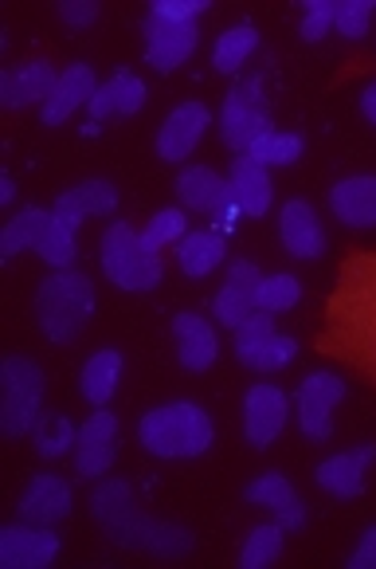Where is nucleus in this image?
<instances>
[{
    "mask_svg": "<svg viewBox=\"0 0 376 569\" xmlns=\"http://www.w3.org/2000/svg\"><path fill=\"white\" fill-rule=\"evenodd\" d=\"M334 20H337V0H306V4H302L298 36L306 43L326 40V32L334 28Z\"/></svg>",
    "mask_w": 376,
    "mask_h": 569,
    "instance_id": "nucleus-38",
    "label": "nucleus"
},
{
    "mask_svg": "<svg viewBox=\"0 0 376 569\" xmlns=\"http://www.w3.org/2000/svg\"><path fill=\"white\" fill-rule=\"evenodd\" d=\"M189 232V212L184 209H157L150 217V224L142 228V240L145 248L153 251H165V248H176Z\"/></svg>",
    "mask_w": 376,
    "mask_h": 569,
    "instance_id": "nucleus-37",
    "label": "nucleus"
},
{
    "mask_svg": "<svg viewBox=\"0 0 376 569\" xmlns=\"http://www.w3.org/2000/svg\"><path fill=\"white\" fill-rule=\"evenodd\" d=\"M329 212L345 228H376V173L345 177L329 189Z\"/></svg>",
    "mask_w": 376,
    "mask_h": 569,
    "instance_id": "nucleus-26",
    "label": "nucleus"
},
{
    "mask_svg": "<svg viewBox=\"0 0 376 569\" xmlns=\"http://www.w3.org/2000/svg\"><path fill=\"white\" fill-rule=\"evenodd\" d=\"M99 130H102L99 122H87V126H83V134H87V138H99Z\"/></svg>",
    "mask_w": 376,
    "mask_h": 569,
    "instance_id": "nucleus-47",
    "label": "nucleus"
},
{
    "mask_svg": "<svg viewBox=\"0 0 376 569\" xmlns=\"http://www.w3.org/2000/svg\"><path fill=\"white\" fill-rule=\"evenodd\" d=\"M243 499L255 502V507H267L278 527H286V535H298L306 527V502H302L298 487L283 471H263L260 479H251L243 487Z\"/></svg>",
    "mask_w": 376,
    "mask_h": 569,
    "instance_id": "nucleus-16",
    "label": "nucleus"
},
{
    "mask_svg": "<svg viewBox=\"0 0 376 569\" xmlns=\"http://www.w3.org/2000/svg\"><path fill=\"white\" fill-rule=\"evenodd\" d=\"M240 217H243V212L235 209V204H227V209H220L216 217H212V224H216V232H232L235 220H240Z\"/></svg>",
    "mask_w": 376,
    "mask_h": 569,
    "instance_id": "nucleus-45",
    "label": "nucleus"
},
{
    "mask_svg": "<svg viewBox=\"0 0 376 569\" xmlns=\"http://www.w3.org/2000/svg\"><path fill=\"white\" fill-rule=\"evenodd\" d=\"M94 283L75 268L51 271L35 291V327L43 330L48 342H75L94 319Z\"/></svg>",
    "mask_w": 376,
    "mask_h": 569,
    "instance_id": "nucleus-4",
    "label": "nucleus"
},
{
    "mask_svg": "<svg viewBox=\"0 0 376 569\" xmlns=\"http://www.w3.org/2000/svg\"><path fill=\"white\" fill-rule=\"evenodd\" d=\"M209 12V0H153L150 17L173 20V24H196Z\"/></svg>",
    "mask_w": 376,
    "mask_h": 569,
    "instance_id": "nucleus-40",
    "label": "nucleus"
},
{
    "mask_svg": "<svg viewBox=\"0 0 376 569\" xmlns=\"http://www.w3.org/2000/svg\"><path fill=\"white\" fill-rule=\"evenodd\" d=\"M173 342H176V361L189 373H204V369L216 366L220 335L212 327V319H204L196 310H181L173 319Z\"/></svg>",
    "mask_w": 376,
    "mask_h": 569,
    "instance_id": "nucleus-20",
    "label": "nucleus"
},
{
    "mask_svg": "<svg viewBox=\"0 0 376 569\" xmlns=\"http://www.w3.org/2000/svg\"><path fill=\"white\" fill-rule=\"evenodd\" d=\"M94 91H99V83H94V68H87V63H71V68L59 71V83L51 87L48 102L40 107V122L43 126H63L79 107H87V102L94 99Z\"/></svg>",
    "mask_w": 376,
    "mask_h": 569,
    "instance_id": "nucleus-23",
    "label": "nucleus"
},
{
    "mask_svg": "<svg viewBox=\"0 0 376 569\" xmlns=\"http://www.w3.org/2000/svg\"><path fill=\"white\" fill-rule=\"evenodd\" d=\"M35 256H40L43 263H51L55 271L71 268L75 256H79V228H71V224H63V220L51 217V224H48V232H43Z\"/></svg>",
    "mask_w": 376,
    "mask_h": 569,
    "instance_id": "nucleus-35",
    "label": "nucleus"
},
{
    "mask_svg": "<svg viewBox=\"0 0 376 569\" xmlns=\"http://www.w3.org/2000/svg\"><path fill=\"white\" fill-rule=\"evenodd\" d=\"M118 209V189L106 177H91V181L71 184L68 193H59L51 204V217L63 220V224L79 228L87 217H110Z\"/></svg>",
    "mask_w": 376,
    "mask_h": 569,
    "instance_id": "nucleus-21",
    "label": "nucleus"
},
{
    "mask_svg": "<svg viewBox=\"0 0 376 569\" xmlns=\"http://www.w3.org/2000/svg\"><path fill=\"white\" fill-rule=\"evenodd\" d=\"M32 440H35V452H40L43 460H59L63 452H75L79 428L71 425L63 412H48V417L35 425Z\"/></svg>",
    "mask_w": 376,
    "mask_h": 569,
    "instance_id": "nucleus-33",
    "label": "nucleus"
},
{
    "mask_svg": "<svg viewBox=\"0 0 376 569\" xmlns=\"http://www.w3.org/2000/svg\"><path fill=\"white\" fill-rule=\"evenodd\" d=\"M75 476L79 479H99L110 476L118 460V417L106 409H94L91 417L79 425V440H75Z\"/></svg>",
    "mask_w": 376,
    "mask_h": 569,
    "instance_id": "nucleus-10",
    "label": "nucleus"
},
{
    "mask_svg": "<svg viewBox=\"0 0 376 569\" xmlns=\"http://www.w3.org/2000/svg\"><path fill=\"white\" fill-rule=\"evenodd\" d=\"M227 193L243 217H267L275 204V184H271L267 166L251 161L247 153H240L227 169Z\"/></svg>",
    "mask_w": 376,
    "mask_h": 569,
    "instance_id": "nucleus-22",
    "label": "nucleus"
},
{
    "mask_svg": "<svg viewBox=\"0 0 376 569\" xmlns=\"http://www.w3.org/2000/svg\"><path fill=\"white\" fill-rule=\"evenodd\" d=\"M291 420V397L275 381H255L243 397V436L251 448H271Z\"/></svg>",
    "mask_w": 376,
    "mask_h": 569,
    "instance_id": "nucleus-9",
    "label": "nucleus"
},
{
    "mask_svg": "<svg viewBox=\"0 0 376 569\" xmlns=\"http://www.w3.org/2000/svg\"><path fill=\"white\" fill-rule=\"evenodd\" d=\"M278 240L294 260H322L326 256V224L318 209L306 201H286L278 209Z\"/></svg>",
    "mask_w": 376,
    "mask_h": 569,
    "instance_id": "nucleus-19",
    "label": "nucleus"
},
{
    "mask_svg": "<svg viewBox=\"0 0 376 569\" xmlns=\"http://www.w3.org/2000/svg\"><path fill=\"white\" fill-rule=\"evenodd\" d=\"M63 550V538L40 522H12L0 530V566L4 569H48Z\"/></svg>",
    "mask_w": 376,
    "mask_h": 569,
    "instance_id": "nucleus-11",
    "label": "nucleus"
},
{
    "mask_svg": "<svg viewBox=\"0 0 376 569\" xmlns=\"http://www.w3.org/2000/svg\"><path fill=\"white\" fill-rule=\"evenodd\" d=\"M145 59H150V68H157L161 76L176 71L184 59L193 56L201 48V24H173V20H161L145 12Z\"/></svg>",
    "mask_w": 376,
    "mask_h": 569,
    "instance_id": "nucleus-13",
    "label": "nucleus"
},
{
    "mask_svg": "<svg viewBox=\"0 0 376 569\" xmlns=\"http://www.w3.org/2000/svg\"><path fill=\"white\" fill-rule=\"evenodd\" d=\"M145 99H150L145 79L134 76V71H118L106 83H99V91L87 102V110H91V122H102V118H130L145 107Z\"/></svg>",
    "mask_w": 376,
    "mask_h": 569,
    "instance_id": "nucleus-25",
    "label": "nucleus"
},
{
    "mask_svg": "<svg viewBox=\"0 0 376 569\" xmlns=\"http://www.w3.org/2000/svg\"><path fill=\"white\" fill-rule=\"evenodd\" d=\"M271 110L263 99V76L240 79L232 91L224 94V110H220V138L227 150L247 153L263 134H271Z\"/></svg>",
    "mask_w": 376,
    "mask_h": 569,
    "instance_id": "nucleus-7",
    "label": "nucleus"
},
{
    "mask_svg": "<svg viewBox=\"0 0 376 569\" xmlns=\"http://www.w3.org/2000/svg\"><path fill=\"white\" fill-rule=\"evenodd\" d=\"M286 550V527L278 522H263V527H251L243 535L240 546V569H267L283 558Z\"/></svg>",
    "mask_w": 376,
    "mask_h": 569,
    "instance_id": "nucleus-31",
    "label": "nucleus"
},
{
    "mask_svg": "<svg viewBox=\"0 0 376 569\" xmlns=\"http://www.w3.org/2000/svg\"><path fill=\"white\" fill-rule=\"evenodd\" d=\"M173 256H176V268H181L184 276L204 279V276H212V271H220L227 248H224V236L220 232L196 228V232H184V240L173 248Z\"/></svg>",
    "mask_w": 376,
    "mask_h": 569,
    "instance_id": "nucleus-28",
    "label": "nucleus"
},
{
    "mask_svg": "<svg viewBox=\"0 0 376 569\" xmlns=\"http://www.w3.org/2000/svg\"><path fill=\"white\" fill-rule=\"evenodd\" d=\"M48 224H51V209L24 204V209L4 224V236H0V260H12V256H20V251H28V248L35 251L43 240V232H48Z\"/></svg>",
    "mask_w": 376,
    "mask_h": 569,
    "instance_id": "nucleus-30",
    "label": "nucleus"
},
{
    "mask_svg": "<svg viewBox=\"0 0 376 569\" xmlns=\"http://www.w3.org/2000/svg\"><path fill=\"white\" fill-rule=\"evenodd\" d=\"M0 386H4V405H0V428L9 440L32 436L43 420V397H48V377L40 361L9 353L0 361Z\"/></svg>",
    "mask_w": 376,
    "mask_h": 569,
    "instance_id": "nucleus-6",
    "label": "nucleus"
},
{
    "mask_svg": "<svg viewBox=\"0 0 376 569\" xmlns=\"http://www.w3.org/2000/svg\"><path fill=\"white\" fill-rule=\"evenodd\" d=\"M302 150H306V142H302V134H291V130H271V134H263L260 142L251 146L247 158L260 161V166H294V161L302 158Z\"/></svg>",
    "mask_w": 376,
    "mask_h": 569,
    "instance_id": "nucleus-36",
    "label": "nucleus"
},
{
    "mask_svg": "<svg viewBox=\"0 0 376 569\" xmlns=\"http://www.w3.org/2000/svg\"><path fill=\"white\" fill-rule=\"evenodd\" d=\"M122 366H125L122 350H114V346H102V350H94L83 361V369H79V393L87 397L91 409H106L114 401L118 381H122Z\"/></svg>",
    "mask_w": 376,
    "mask_h": 569,
    "instance_id": "nucleus-27",
    "label": "nucleus"
},
{
    "mask_svg": "<svg viewBox=\"0 0 376 569\" xmlns=\"http://www.w3.org/2000/svg\"><path fill=\"white\" fill-rule=\"evenodd\" d=\"M298 358V342L291 335H263V338H247V342H235V361L251 373H278L283 366Z\"/></svg>",
    "mask_w": 376,
    "mask_h": 569,
    "instance_id": "nucleus-29",
    "label": "nucleus"
},
{
    "mask_svg": "<svg viewBox=\"0 0 376 569\" xmlns=\"http://www.w3.org/2000/svg\"><path fill=\"white\" fill-rule=\"evenodd\" d=\"M345 393H349V386L334 369H314L302 377L298 393H294V417H298V428L309 445H326L334 436V409L337 401H345Z\"/></svg>",
    "mask_w": 376,
    "mask_h": 569,
    "instance_id": "nucleus-8",
    "label": "nucleus"
},
{
    "mask_svg": "<svg viewBox=\"0 0 376 569\" xmlns=\"http://www.w3.org/2000/svg\"><path fill=\"white\" fill-rule=\"evenodd\" d=\"M376 463V445H360L349 452H337L314 468V483L334 499H360L368 483V468Z\"/></svg>",
    "mask_w": 376,
    "mask_h": 569,
    "instance_id": "nucleus-17",
    "label": "nucleus"
},
{
    "mask_svg": "<svg viewBox=\"0 0 376 569\" xmlns=\"http://www.w3.org/2000/svg\"><path fill=\"white\" fill-rule=\"evenodd\" d=\"M360 114H365L368 122L376 126V79H368L365 91H360Z\"/></svg>",
    "mask_w": 376,
    "mask_h": 569,
    "instance_id": "nucleus-44",
    "label": "nucleus"
},
{
    "mask_svg": "<svg viewBox=\"0 0 376 569\" xmlns=\"http://www.w3.org/2000/svg\"><path fill=\"white\" fill-rule=\"evenodd\" d=\"M318 350L376 386V251H353L326 302Z\"/></svg>",
    "mask_w": 376,
    "mask_h": 569,
    "instance_id": "nucleus-1",
    "label": "nucleus"
},
{
    "mask_svg": "<svg viewBox=\"0 0 376 569\" xmlns=\"http://www.w3.org/2000/svg\"><path fill=\"white\" fill-rule=\"evenodd\" d=\"M71 507H75V491H71L68 479L55 476V471H40V476L28 479L24 491H20V502H17L20 519L40 522V527L63 522L71 515Z\"/></svg>",
    "mask_w": 376,
    "mask_h": 569,
    "instance_id": "nucleus-14",
    "label": "nucleus"
},
{
    "mask_svg": "<svg viewBox=\"0 0 376 569\" xmlns=\"http://www.w3.org/2000/svg\"><path fill=\"white\" fill-rule=\"evenodd\" d=\"M260 279H263V271L251 260H235L232 268H227L224 287H220L216 299H212V315H216L220 327L240 330L243 322L260 310L255 307V287H260Z\"/></svg>",
    "mask_w": 376,
    "mask_h": 569,
    "instance_id": "nucleus-15",
    "label": "nucleus"
},
{
    "mask_svg": "<svg viewBox=\"0 0 376 569\" xmlns=\"http://www.w3.org/2000/svg\"><path fill=\"white\" fill-rule=\"evenodd\" d=\"M212 130V110L204 102L189 99L181 107L169 110V118L157 130V158L161 161H189V153L204 142V134Z\"/></svg>",
    "mask_w": 376,
    "mask_h": 569,
    "instance_id": "nucleus-12",
    "label": "nucleus"
},
{
    "mask_svg": "<svg viewBox=\"0 0 376 569\" xmlns=\"http://www.w3.org/2000/svg\"><path fill=\"white\" fill-rule=\"evenodd\" d=\"M99 4H94V0H63V4H59V20H63V24L68 28H87V24H94V20H99Z\"/></svg>",
    "mask_w": 376,
    "mask_h": 569,
    "instance_id": "nucleus-41",
    "label": "nucleus"
},
{
    "mask_svg": "<svg viewBox=\"0 0 376 569\" xmlns=\"http://www.w3.org/2000/svg\"><path fill=\"white\" fill-rule=\"evenodd\" d=\"M260 48V28L255 24H232L227 32L216 36V48H212V63H216L220 76H235L251 59V51Z\"/></svg>",
    "mask_w": 376,
    "mask_h": 569,
    "instance_id": "nucleus-32",
    "label": "nucleus"
},
{
    "mask_svg": "<svg viewBox=\"0 0 376 569\" xmlns=\"http://www.w3.org/2000/svg\"><path fill=\"white\" fill-rule=\"evenodd\" d=\"M349 569H376V527H368L365 535L357 538V546H353L349 561H345Z\"/></svg>",
    "mask_w": 376,
    "mask_h": 569,
    "instance_id": "nucleus-42",
    "label": "nucleus"
},
{
    "mask_svg": "<svg viewBox=\"0 0 376 569\" xmlns=\"http://www.w3.org/2000/svg\"><path fill=\"white\" fill-rule=\"evenodd\" d=\"M12 197H17V181L12 173H0V204H12Z\"/></svg>",
    "mask_w": 376,
    "mask_h": 569,
    "instance_id": "nucleus-46",
    "label": "nucleus"
},
{
    "mask_svg": "<svg viewBox=\"0 0 376 569\" xmlns=\"http://www.w3.org/2000/svg\"><path fill=\"white\" fill-rule=\"evenodd\" d=\"M91 515H94V522L106 530L110 542L125 546V550H142V553H153V558H184V553H193V546H196L193 530L145 515L134 499V487L122 483V479L106 476L94 483Z\"/></svg>",
    "mask_w": 376,
    "mask_h": 569,
    "instance_id": "nucleus-2",
    "label": "nucleus"
},
{
    "mask_svg": "<svg viewBox=\"0 0 376 569\" xmlns=\"http://www.w3.org/2000/svg\"><path fill=\"white\" fill-rule=\"evenodd\" d=\"M55 83H59V71L51 59H43V56L20 59L17 68H9L4 76H0V102H4L9 110L43 107Z\"/></svg>",
    "mask_w": 376,
    "mask_h": 569,
    "instance_id": "nucleus-18",
    "label": "nucleus"
},
{
    "mask_svg": "<svg viewBox=\"0 0 376 569\" xmlns=\"http://www.w3.org/2000/svg\"><path fill=\"white\" fill-rule=\"evenodd\" d=\"M302 299V279L291 271H275V276H263L255 287V307L267 310V315H283V310L298 307Z\"/></svg>",
    "mask_w": 376,
    "mask_h": 569,
    "instance_id": "nucleus-34",
    "label": "nucleus"
},
{
    "mask_svg": "<svg viewBox=\"0 0 376 569\" xmlns=\"http://www.w3.org/2000/svg\"><path fill=\"white\" fill-rule=\"evenodd\" d=\"M263 335H275V315L267 310H255L240 330H235V342H247V338H263Z\"/></svg>",
    "mask_w": 376,
    "mask_h": 569,
    "instance_id": "nucleus-43",
    "label": "nucleus"
},
{
    "mask_svg": "<svg viewBox=\"0 0 376 569\" xmlns=\"http://www.w3.org/2000/svg\"><path fill=\"white\" fill-rule=\"evenodd\" d=\"M176 201L181 209L201 212V217H216L220 209L232 204V193H227V177H220L216 169L209 166H184L176 173Z\"/></svg>",
    "mask_w": 376,
    "mask_h": 569,
    "instance_id": "nucleus-24",
    "label": "nucleus"
},
{
    "mask_svg": "<svg viewBox=\"0 0 376 569\" xmlns=\"http://www.w3.org/2000/svg\"><path fill=\"white\" fill-rule=\"evenodd\" d=\"M99 263L102 276L118 287V291H153L165 276V263H161V251L145 248L142 232L125 224V220H114L106 224L99 243Z\"/></svg>",
    "mask_w": 376,
    "mask_h": 569,
    "instance_id": "nucleus-5",
    "label": "nucleus"
},
{
    "mask_svg": "<svg viewBox=\"0 0 376 569\" xmlns=\"http://www.w3.org/2000/svg\"><path fill=\"white\" fill-rule=\"evenodd\" d=\"M216 440V425L196 401H169L142 412L138 445L157 460H196Z\"/></svg>",
    "mask_w": 376,
    "mask_h": 569,
    "instance_id": "nucleus-3",
    "label": "nucleus"
},
{
    "mask_svg": "<svg viewBox=\"0 0 376 569\" xmlns=\"http://www.w3.org/2000/svg\"><path fill=\"white\" fill-rule=\"evenodd\" d=\"M368 24H373V0H337L334 28L345 40H365Z\"/></svg>",
    "mask_w": 376,
    "mask_h": 569,
    "instance_id": "nucleus-39",
    "label": "nucleus"
}]
</instances>
